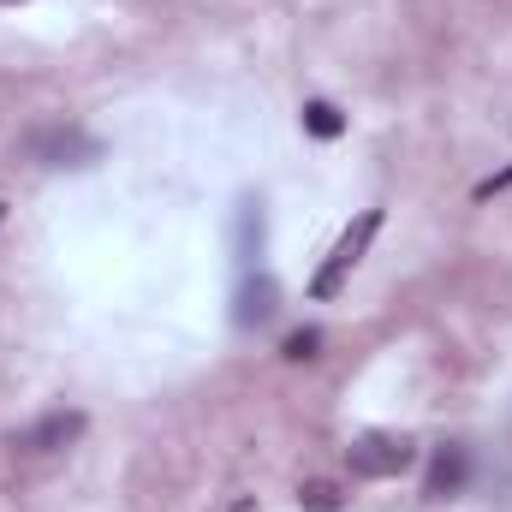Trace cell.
<instances>
[{
    "mask_svg": "<svg viewBox=\"0 0 512 512\" xmlns=\"http://www.w3.org/2000/svg\"><path fill=\"white\" fill-rule=\"evenodd\" d=\"M376 233H382V209H364V215H358V221H352V227L340 233V245L328 251V262L316 268L310 292H316V298H334V292L346 286V274H352V268L364 262V251H370V239H376Z\"/></svg>",
    "mask_w": 512,
    "mask_h": 512,
    "instance_id": "1",
    "label": "cell"
},
{
    "mask_svg": "<svg viewBox=\"0 0 512 512\" xmlns=\"http://www.w3.org/2000/svg\"><path fill=\"white\" fill-rule=\"evenodd\" d=\"M411 459H417L411 435H393V429H364V435L346 441V465H352V477H399Z\"/></svg>",
    "mask_w": 512,
    "mask_h": 512,
    "instance_id": "2",
    "label": "cell"
},
{
    "mask_svg": "<svg viewBox=\"0 0 512 512\" xmlns=\"http://www.w3.org/2000/svg\"><path fill=\"white\" fill-rule=\"evenodd\" d=\"M459 483H465V453L459 447H441L435 453V471H429V495H459Z\"/></svg>",
    "mask_w": 512,
    "mask_h": 512,
    "instance_id": "3",
    "label": "cell"
},
{
    "mask_svg": "<svg viewBox=\"0 0 512 512\" xmlns=\"http://www.w3.org/2000/svg\"><path fill=\"white\" fill-rule=\"evenodd\" d=\"M78 429H84V417H48L42 429H30V435H24V447H36V453H54V447H66Z\"/></svg>",
    "mask_w": 512,
    "mask_h": 512,
    "instance_id": "4",
    "label": "cell"
},
{
    "mask_svg": "<svg viewBox=\"0 0 512 512\" xmlns=\"http://www.w3.org/2000/svg\"><path fill=\"white\" fill-rule=\"evenodd\" d=\"M262 316H274V280L268 274L239 292V322H262Z\"/></svg>",
    "mask_w": 512,
    "mask_h": 512,
    "instance_id": "5",
    "label": "cell"
},
{
    "mask_svg": "<svg viewBox=\"0 0 512 512\" xmlns=\"http://www.w3.org/2000/svg\"><path fill=\"white\" fill-rule=\"evenodd\" d=\"M304 126L316 131V137H340L346 120H340V108H334V102H304Z\"/></svg>",
    "mask_w": 512,
    "mask_h": 512,
    "instance_id": "6",
    "label": "cell"
},
{
    "mask_svg": "<svg viewBox=\"0 0 512 512\" xmlns=\"http://www.w3.org/2000/svg\"><path fill=\"white\" fill-rule=\"evenodd\" d=\"M298 501H304L310 512H334V507H340V495H334V483H304V489H298Z\"/></svg>",
    "mask_w": 512,
    "mask_h": 512,
    "instance_id": "7",
    "label": "cell"
},
{
    "mask_svg": "<svg viewBox=\"0 0 512 512\" xmlns=\"http://www.w3.org/2000/svg\"><path fill=\"white\" fill-rule=\"evenodd\" d=\"M316 346H322V334H316V328H298V334L286 340V358L304 364V358H316Z\"/></svg>",
    "mask_w": 512,
    "mask_h": 512,
    "instance_id": "8",
    "label": "cell"
},
{
    "mask_svg": "<svg viewBox=\"0 0 512 512\" xmlns=\"http://www.w3.org/2000/svg\"><path fill=\"white\" fill-rule=\"evenodd\" d=\"M512 185V167L507 173H495V179H483V185H477V197H495V191H507Z\"/></svg>",
    "mask_w": 512,
    "mask_h": 512,
    "instance_id": "9",
    "label": "cell"
},
{
    "mask_svg": "<svg viewBox=\"0 0 512 512\" xmlns=\"http://www.w3.org/2000/svg\"><path fill=\"white\" fill-rule=\"evenodd\" d=\"M221 512H256V501L245 495V501H233V507H221Z\"/></svg>",
    "mask_w": 512,
    "mask_h": 512,
    "instance_id": "10",
    "label": "cell"
},
{
    "mask_svg": "<svg viewBox=\"0 0 512 512\" xmlns=\"http://www.w3.org/2000/svg\"><path fill=\"white\" fill-rule=\"evenodd\" d=\"M0 6H18V0H0Z\"/></svg>",
    "mask_w": 512,
    "mask_h": 512,
    "instance_id": "11",
    "label": "cell"
}]
</instances>
